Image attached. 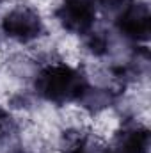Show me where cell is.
I'll return each mask as SVG.
<instances>
[{
    "label": "cell",
    "mask_w": 151,
    "mask_h": 153,
    "mask_svg": "<svg viewBox=\"0 0 151 153\" xmlns=\"http://www.w3.org/2000/svg\"><path fill=\"white\" fill-rule=\"evenodd\" d=\"M43 18L32 5H14L0 20L2 32L16 43H30L43 34Z\"/></svg>",
    "instance_id": "cell-2"
},
{
    "label": "cell",
    "mask_w": 151,
    "mask_h": 153,
    "mask_svg": "<svg viewBox=\"0 0 151 153\" xmlns=\"http://www.w3.org/2000/svg\"><path fill=\"white\" fill-rule=\"evenodd\" d=\"M114 23H115V27L123 38L130 39L133 43H141V41L148 39V36H150V9L146 4L133 2Z\"/></svg>",
    "instance_id": "cell-3"
},
{
    "label": "cell",
    "mask_w": 151,
    "mask_h": 153,
    "mask_svg": "<svg viewBox=\"0 0 151 153\" xmlns=\"http://www.w3.org/2000/svg\"><path fill=\"white\" fill-rule=\"evenodd\" d=\"M89 89L91 87L85 75L64 61L48 62L39 70L36 76V91L46 102L55 105L82 102Z\"/></svg>",
    "instance_id": "cell-1"
}]
</instances>
